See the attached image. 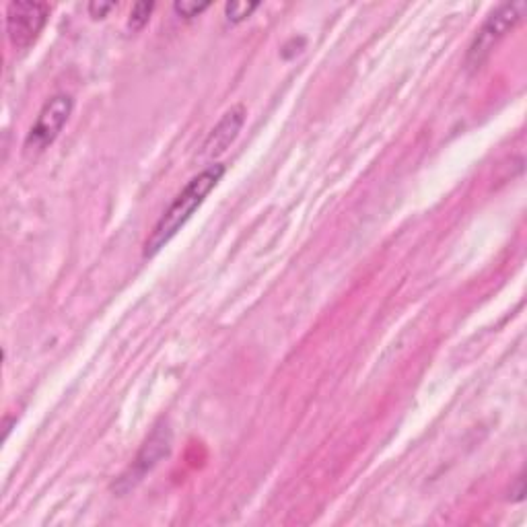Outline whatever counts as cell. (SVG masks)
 Wrapping results in <instances>:
<instances>
[{
  "label": "cell",
  "mask_w": 527,
  "mask_h": 527,
  "mask_svg": "<svg viewBox=\"0 0 527 527\" xmlns=\"http://www.w3.org/2000/svg\"><path fill=\"white\" fill-rule=\"evenodd\" d=\"M223 175H225V165L221 163L208 165L200 173L194 175V178L186 184V188L173 198V202L167 206V210L159 217L153 231L149 233L145 241V248H143L145 258L157 256L165 245L182 231V227L202 206L206 196L213 192L217 184L223 180Z\"/></svg>",
  "instance_id": "6da1fadb"
},
{
  "label": "cell",
  "mask_w": 527,
  "mask_h": 527,
  "mask_svg": "<svg viewBox=\"0 0 527 527\" xmlns=\"http://www.w3.org/2000/svg\"><path fill=\"white\" fill-rule=\"evenodd\" d=\"M527 11L525 3H507L501 5L493 15H490L482 27L478 29L476 38L472 40L466 54V68L478 70L482 64L495 52V48L507 38V35L517 27Z\"/></svg>",
  "instance_id": "7a4b0ae2"
},
{
  "label": "cell",
  "mask_w": 527,
  "mask_h": 527,
  "mask_svg": "<svg viewBox=\"0 0 527 527\" xmlns=\"http://www.w3.org/2000/svg\"><path fill=\"white\" fill-rule=\"evenodd\" d=\"M73 110H75V101L70 95L58 93L50 97L27 132L25 145H23L25 157L35 159L38 155H42L58 138V134L66 126Z\"/></svg>",
  "instance_id": "3957f363"
},
{
  "label": "cell",
  "mask_w": 527,
  "mask_h": 527,
  "mask_svg": "<svg viewBox=\"0 0 527 527\" xmlns=\"http://www.w3.org/2000/svg\"><path fill=\"white\" fill-rule=\"evenodd\" d=\"M50 17V5L35 0H15L7 7V35L15 50H27L40 38Z\"/></svg>",
  "instance_id": "277c9868"
},
{
  "label": "cell",
  "mask_w": 527,
  "mask_h": 527,
  "mask_svg": "<svg viewBox=\"0 0 527 527\" xmlns=\"http://www.w3.org/2000/svg\"><path fill=\"white\" fill-rule=\"evenodd\" d=\"M245 108L241 103L233 105L231 110H227L223 114V118L219 120V124L210 130V134L206 136L204 145H202V157L206 159H217L223 153H227V149L235 143V138L239 136L243 124H245Z\"/></svg>",
  "instance_id": "5b68a950"
},
{
  "label": "cell",
  "mask_w": 527,
  "mask_h": 527,
  "mask_svg": "<svg viewBox=\"0 0 527 527\" xmlns=\"http://www.w3.org/2000/svg\"><path fill=\"white\" fill-rule=\"evenodd\" d=\"M169 451H171V431L163 423L155 427L151 437L145 441L143 449H140L138 458L134 462V468H132L134 480H140L147 472H151L163 458H167Z\"/></svg>",
  "instance_id": "8992f818"
},
{
  "label": "cell",
  "mask_w": 527,
  "mask_h": 527,
  "mask_svg": "<svg viewBox=\"0 0 527 527\" xmlns=\"http://www.w3.org/2000/svg\"><path fill=\"white\" fill-rule=\"evenodd\" d=\"M153 9H155L153 3H136L130 11V17H128V29H132V31L143 29L151 19Z\"/></svg>",
  "instance_id": "52a82bcc"
},
{
  "label": "cell",
  "mask_w": 527,
  "mask_h": 527,
  "mask_svg": "<svg viewBox=\"0 0 527 527\" xmlns=\"http://www.w3.org/2000/svg\"><path fill=\"white\" fill-rule=\"evenodd\" d=\"M260 7V3H227L225 5V17L231 23H241Z\"/></svg>",
  "instance_id": "ba28073f"
},
{
  "label": "cell",
  "mask_w": 527,
  "mask_h": 527,
  "mask_svg": "<svg viewBox=\"0 0 527 527\" xmlns=\"http://www.w3.org/2000/svg\"><path fill=\"white\" fill-rule=\"evenodd\" d=\"M210 7V3H194V0H178V3L173 5V11L178 13L184 19H194L198 15H202L206 9Z\"/></svg>",
  "instance_id": "9c48e42d"
},
{
  "label": "cell",
  "mask_w": 527,
  "mask_h": 527,
  "mask_svg": "<svg viewBox=\"0 0 527 527\" xmlns=\"http://www.w3.org/2000/svg\"><path fill=\"white\" fill-rule=\"evenodd\" d=\"M114 9H116V3H101V0L99 3L97 0H93V3H89V7H87V11L93 19H105Z\"/></svg>",
  "instance_id": "30bf717a"
}]
</instances>
